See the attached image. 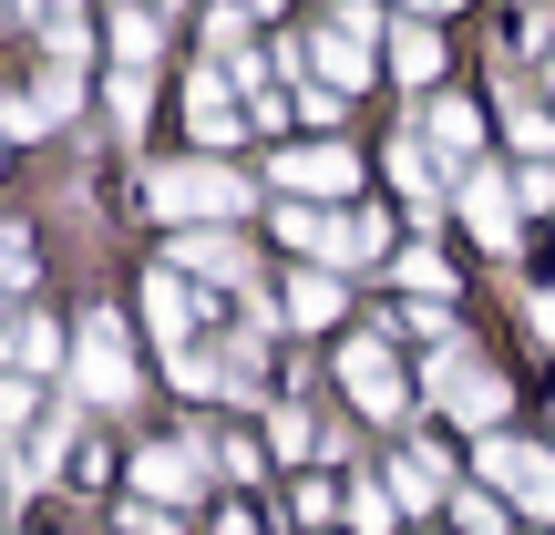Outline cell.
<instances>
[{
	"instance_id": "cell-11",
	"label": "cell",
	"mask_w": 555,
	"mask_h": 535,
	"mask_svg": "<svg viewBox=\"0 0 555 535\" xmlns=\"http://www.w3.org/2000/svg\"><path fill=\"white\" fill-rule=\"evenodd\" d=\"M206 454H217V443H155V454H144L134 463V474H144V495H155V505H196V484H206Z\"/></svg>"
},
{
	"instance_id": "cell-29",
	"label": "cell",
	"mask_w": 555,
	"mask_h": 535,
	"mask_svg": "<svg viewBox=\"0 0 555 535\" xmlns=\"http://www.w3.org/2000/svg\"><path fill=\"white\" fill-rule=\"evenodd\" d=\"M21 11H62V0H21Z\"/></svg>"
},
{
	"instance_id": "cell-16",
	"label": "cell",
	"mask_w": 555,
	"mask_h": 535,
	"mask_svg": "<svg viewBox=\"0 0 555 535\" xmlns=\"http://www.w3.org/2000/svg\"><path fill=\"white\" fill-rule=\"evenodd\" d=\"M391 186H401V196L422 206V217H433V206H442V165L422 155V135H401V144H391Z\"/></svg>"
},
{
	"instance_id": "cell-18",
	"label": "cell",
	"mask_w": 555,
	"mask_h": 535,
	"mask_svg": "<svg viewBox=\"0 0 555 535\" xmlns=\"http://www.w3.org/2000/svg\"><path fill=\"white\" fill-rule=\"evenodd\" d=\"M288 319H298V330H319V319H339V278H330V268L288 278Z\"/></svg>"
},
{
	"instance_id": "cell-10",
	"label": "cell",
	"mask_w": 555,
	"mask_h": 535,
	"mask_svg": "<svg viewBox=\"0 0 555 535\" xmlns=\"http://www.w3.org/2000/svg\"><path fill=\"white\" fill-rule=\"evenodd\" d=\"M339 381H350V402L371 422H391L401 412V371H391V340H350V351H339Z\"/></svg>"
},
{
	"instance_id": "cell-14",
	"label": "cell",
	"mask_w": 555,
	"mask_h": 535,
	"mask_svg": "<svg viewBox=\"0 0 555 535\" xmlns=\"http://www.w3.org/2000/svg\"><path fill=\"white\" fill-rule=\"evenodd\" d=\"M422 144H433V155H474V103H453V93H433V103H422Z\"/></svg>"
},
{
	"instance_id": "cell-20",
	"label": "cell",
	"mask_w": 555,
	"mask_h": 535,
	"mask_svg": "<svg viewBox=\"0 0 555 535\" xmlns=\"http://www.w3.org/2000/svg\"><path fill=\"white\" fill-rule=\"evenodd\" d=\"M401 505H412V515H433V495H442V454H401Z\"/></svg>"
},
{
	"instance_id": "cell-13",
	"label": "cell",
	"mask_w": 555,
	"mask_h": 535,
	"mask_svg": "<svg viewBox=\"0 0 555 535\" xmlns=\"http://www.w3.org/2000/svg\"><path fill=\"white\" fill-rule=\"evenodd\" d=\"M391 73L412 82V93L442 82V31H433V21H391Z\"/></svg>"
},
{
	"instance_id": "cell-17",
	"label": "cell",
	"mask_w": 555,
	"mask_h": 535,
	"mask_svg": "<svg viewBox=\"0 0 555 535\" xmlns=\"http://www.w3.org/2000/svg\"><path fill=\"white\" fill-rule=\"evenodd\" d=\"M380 247H391V227H380L371 206H350V217L330 227V258H339V268H350V258H380Z\"/></svg>"
},
{
	"instance_id": "cell-22",
	"label": "cell",
	"mask_w": 555,
	"mask_h": 535,
	"mask_svg": "<svg viewBox=\"0 0 555 535\" xmlns=\"http://www.w3.org/2000/svg\"><path fill=\"white\" fill-rule=\"evenodd\" d=\"M114 124H124V135L144 124V62H114Z\"/></svg>"
},
{
	"instance_id": "cell-15",
	"label": "cell",
	"mask_w": 555,
	"mask_h": 535,
	"mask_svg": "<svg viewBox=\"0 0 555 535\" xmlns=\"http://www.w3.org/2000/svg\"><path fill=\"white\" fill-rule=\"evenodd\" d=\"M0 360L41 381V371H52V360H62V330H52V319H31V309H21V319H11V340H0Z\"/></svg>"
},
{
	"instance_id": "cell-26",
	"label": "cell",
	"mask_w": 555,
	"mask_h": 535,
	"mask_svg": "<svg viewBox=\"0 0 555 535\" xmlns=\"http://www.w3.org/2000/svg\"><path fill=\"white\" fill-rule=\"evenodd\" d=\"M21 422H31V371L0 381V433H21Z\"/></svg>"
},
{
	"instance_id": "cell-21",
	"label": "cell",
	"mask_w": 555,
	"mask_h": 535,
	"mask_svg": "<svg viewBox=\"0 0 555 535\" xmlns=\"http://www.w3.org/2000/svg\"><path fill=\"white\" fill-rule=\"evenodd\" d=\"M155 11H114V62H155Z\"/></svg>"
},
{
	"instance_id": "cell-5",
	"label": "cell",
	"mask_w": 555,
	"mask_h": 535,
	"mask_svg": "<svg viewBox=\"0 0 555 535\" xmlns=\"http://www.w3.org/2000/svg\"><path fill=\"white\" fill-rule=\"evenodd\" d=\"M268 186H288V196H350L360 186V155L350 144H288V155H268Z\"/></svg>"
},
{
	"instance_id": "cell-2",
	"label": "cell",
	"mask_w": 555,
	"mask_h": 535,
	"mask_svg": "<svg viewBox=\"0 0 555 535\" xmlns=\"http://www.w3.org/2000/svg\"><path fill=\"white\" fill-rule=\"evenodd\" d=\"M380 31H391V11H371V0H339V11L319 21L309 52H319V73H330L339 93H360V82L380 73Z\"/></svg>"
},
{
	"instance_id": "cell-4",
	"label": "cell",
	"mask_w": 555,
	"mask_h": 535,
	"mask_svg": "<svg viewBox=\"0 0 555 535\" xmlns=\"http://www.w3.org/2000/svg\"><path fill=\"white\" fill-rule=\"evenodd\" d=\"M483 484H494V495H515L535 525H555V454H535V443H504V433H483Z\"/></svg>"
},
{
	"instance_id": "cell-27",
	"label": "cell",
	"mask_w": 555,
	"mask_h": 535,
	"mask_svg": "<svg viewBox=\"0 0 555 535\" xmlns=\"http://www.w3.org/2000/svg\"><path fill=\"white\" fill-rule=\"evenodd\" d=\"M525 206H555V165H525Z\"/></svg>"
},
{
	"instance_id": "cell-24",
	"label": "cell",
	"mask_w": 555,
	"mask_h": 535,
	"mask_svg": "<svg viewBox=\"0 0 555 535\" xmlns=\"http://www.w3.org/2000/svg\"><path fill=\"white\" fill-rule=\"evenodd\" d=\"M350 525L360 535H391V495H380V484H350Z\"/></svg>"
},
{
	"instance_id": "cell-19",
	"label": "cell",
	"mask_w": 555,
	"mask_h": 535,
	"mask_svg": "<svg viewBox=\"0 0 555 535\" xmlns=\"http://www.w3.org/2000/svg\"><path fill=\"white\" fill-rule=\"evenodd\" d=\"M391 278H401V289H422V298H453V268H442V247H401Z\"/></svg>"
},
{
	"instance_id": "cell-6",
	"label": "cell",
	"mask_w": 555,
	"mask_h": 535,
	"mask_svg": "<svg viewBox=\"0 0 555 535\" xmlns=\"http://www.w3.org/2000/svg\"><path fill=\"white\" fill-rule=\"evenodd\" d=\"M433 392L453 402L463 422H504V402H515V392H504V381L483 371L474 351H463V340H442V351H433Z\"/></svg>"
},
{
	"instance_id": "cell-9",
	"label": "cell",
	"mask_w": 555,
	"mask_h": 535,
	"mask_svg": "<svg viewBox=\"0 0 555 535\" xmlns=\"http://www.w3.org/2000/svg\"><path fill=\"white\" fill-rule=\"evenodd\" d=\"M176 268L206 278V289H247V278H258V258H247L227 227H176Z\"/></svg>"
},
{
	"instance_id": "cell-28",
	"label": "cell",
	"mask_w": 555,
	"mask_h": 535,
	"mask_svg": "<svg viewBox=\"0 0 555 535\" xmlns=\"http://www.w3.org/2000/svg\"><path fill=\"white\" fill-rule=\"evenodd\" d=\"M412 11H453V0H412Z\"/></svg>"
},
{
	"instance_id": "cell-23",
	"label": "cell",
	"mask_w": 555,
	"mask_h": 535,
	"mask_svg": "<svg viewBox=\"0 0 555 535\" xmlns=\"http://www.w3.org/2000/svg\"><path fill=\"white\" fill-rule=\"evenodd\" d=\"M453 525H463V535H504V505H494V484H483V495H453Z\"/></svg>"
},
{
	"instance_id": "cell-1",
	"label": "cell",
	"mask_w": 555,
	"mask_h": 535,
	"mask_svg": "<svg viewBox=\"0 0 555 535\" xmlns=\"http://www.w3.org/2000/svg\"><path fill=\"white\" fill-rule=\"evenodd\" d=\"M144 206H155L165 227H227V217L258 206V186H247L237 165L196 155V165H155V176H144Z\"/></svg>"
},
{
	"instance_id": "cell-3",
	"label": "cell",
	"mask_w": 555,
	"mask_h": 535,
	"mask_svg": "<svg viewBox=\"0 0 555 535\" xmlns=\"http://www.w3.org/2000/svg\"><path fill=\"white\" fill-rule=\"evenodd\" d=\"M73 381H82V402H103V412L134 402V351H124V319L114 309H93L73 330Z\"/></svg>"
},
{
	"instance_id": "cell-25",
	"label": "cell",
	"mask_w": 555,
	"mask_h": 535,
	"mask_svg": "<svg viewBox=\"0 0 555 535\" xmlns=\"http://www.w3.org/2000/svg\"><path fill=\"white\" fill-rule=\"evenodd\" d=\"M504 124H515V144H525V155H545V144H555V124L535 114V103H504Z\"/></svg>"
},
{
	"instance_id": "cell-8",
	"label": "cell",
	"mask_w": 555,
	"mask_h": 535,
	"mask_svg": "<svg viewBox=\"0 0 555 535\" xmlns=\"http://www.w3.org/2000/svg\"><path fill=\"white\" fill-rule=\"evenodd\" d=\"M463 217H474L483 247H515V238H525V186H504V176H483V165H463Z\"/></svg>"
},
{
	"instance_id": "cell-7",
	"label": "cell",
	"mask_w": 555,
	"mask_h": 535,
	"mask_svg": "<svg viewBox=\"0 0 555 535\" xmlns=\"http://www.w3.org/2000/svg\"><path fill=\"white\" fill-rule=\"evenodd\" d=\"M247 124H258V114H237V82H227L217 62H196V73H185V135H196V144H237Z\"/></svg>"
},
{
	"instance_id": "cell-12",
	"label": "cell",
	"mask_w": 555,
	"mask_h": 535,
	"mask_svg": "<svg viewBox=\"0 0 555 535\" xmlns=\"http://www.w3.org/2000/svg\"><path fill=\"white\" fill-rule=\"evenodd\" d=\"M144 319H155V340L165 351H185V319H196V289H185V268L165 258L155 278H144Z\"/></svg>"
}]
</instances>
